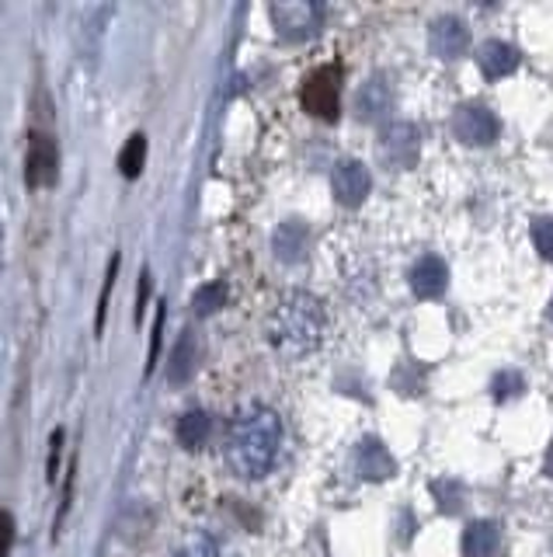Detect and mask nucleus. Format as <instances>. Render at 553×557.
<instances>
[{
  "instance_id": "1",
  "label": "nucleus",
  "mask_w": 553,
  "mask_h": 557,
  "mask_svg": "<svg viewBox=\"0 0 553 557\" xmlns=\"http://www.w3.org/2000/svg\"><path fill=\"white\" fill-rule=\"evenodd\" d=\"M282 446V418L268 405H244L227 432V463L237 478H265Z\"/></svg>"
},
{
  "instance_id": "2",
  "label": "nucleus",
  "mask_w": 553,
  "mask_h": 557,
  "mask_svg": "<svg viewBox=\"0 0 553 557\" xmlns=\"http://www.w3.org/2000/svg\"><path fill=\"white\" fill-rule=\"evenodd\" d=\"M324 331V307L310 293H286L268 313V342L286 359H306L310 352H317Z\"/></svg>"
},
{
  "instance_id": "3",
  "label": "nucleus",
  "mask_w": 553,
  "mask_h": 557,
  "mask_svg": "<svg viewBox=\"0 0 553 557\" xmlns=\"http://www.w3.org/2000/svg\"><path fill=\"white\" fill-rule=\"evenodd\" d=\"M272 25L286 42H306L321 32L324 8L314 0H286V4H272Z\"/></svg>"
},
{
  "instance_id": "4",
  "label": "nucleus",
  "mask_w": 553,
  "mask_h": 557,
  "mask_svg": "<svg viewBox=\"0 0 553 557\" xmlns=\"http://www.w3.org/2000/svg\"><path fill=\"white\" fill-rule=\"evenodd\" d=\"M303 109L321 119V122H335L341 112V70L338 66H321L306 77L303 91H300Z\"/></svg>"
},
{
  "instance_id": "5",
  "label": "nucleus",
  "mask_w": 553,
  "mask_h": 557,
  "mask_svg": "<svg viewBox=\"0 0 553 557\" xmlns=\"http://www.w3.org/2000/svg\"><path fill=\"white\" fill-rule=\"evenodd\" d=\"M498 133H501V122L488 104L466 101L453 112V136L466 147H488L498 139Z\"/></svg>"
},
{
  "instance_id": "6",
  "label": "nucleus",
  "mask_w": 553,
  "mask_h": 557,
  "mask_svg": "<svg viewBox=\"0 0 553 557\" xmlns=\"http://www.w3.org/2000/svg\"><path fill=\"white\" fill-rule=\"evenodd\" d=\"M56 144L53 136L46 133H32L28 139V153H25V185L28 188H46L56 182Z\"/></svg>"
},
{
  "instance_id": "7",
  "label": "nucleus",
  "mask_w": 553,
  "mask_h": 557,
  "mask_svg": "<svg viewBox=\"0 0 553 557\" xmlns=\"http://www.w3.org/2000/svg\"><path fill=\"white\" fill-rule=\"evenodd\" d=\"M331 188H335V199L341 206H362L369 196V188H373V174L366 164H359V161H341L331 174Z\"/></svg>"
},
{
  "instance_id": "8",
  "label": "nucleus",
  "mask_w": 553,
  "mask_h": 557,
  "mask_svg": "<svg viewBox=\"0 0 553 557\" xmlns=\"http://www.w3.org/2000/svg\"><path fill=\"white\" fill-rule=\"evenodd\" d=\"M418 150H422V139H418V129L411 126V122H397V126H390L384 133V139H379V157L393 168H411L414 161H418Z\"/></svg>"
},
{
  "instance_id": "9",
  "label": "nucleus",
  "mask_w": 553,
  "mask_h": 557,
  "mask_svg": "<svg viewBox=\"0 0 553 557\" xmlns=\"http://www.w3.org/2000/svg\"><path fill=\"white\" fill-rule=\"evenodd\" d=\"M428 46L439 60H460L470 52V28L460 17H439L428 32Z\"/></svg>"
},
{
  "instance_id": "10",
  "label": "nucleus",
  "mask_w": 553,
  "mask_h": 557,
  "mask_svg": "<svg viewBox=\"0 0 553 557\" xmlns=\"http://www.w3.org/2000/svg\"><path fill=\"white\" fill-rule=\"evenodd\" d=\"M449 286V269L445 261L436 258V255H425L422 261H414L411 269V289L414 296H422V300H439Z\"/></svg>"
},
{
  "instance_id": "11",
  "label": "nucleus",
  "mask_w": 553,
  "mask_h": 557,
  "mask_svg": "<svg viewBox=\"0 0 553 557\" xmlns=\"http://www.w3.org/2000/svg\"><path fill=\"white\" fill-rule=\"evenodd\" d=\"M355 109L362 122H384L393 109V87L387 77H373L359 87V98H355Z\"/></svg>"
},
{
  "instance_id": "12",
  "label": "nucleus",
  "mask_w": 553,
  "mask_h": 557,
  "mask_svg": "<svg viewBox=\"0 0 553 557\" xmlns=\"http://www.w3.org/2000/svg\"><path fill=\"white\" fill-rule=\"evenodd\" d=\"M518 60H523V57H518V49L508 46V42H498V39L483 42L477 49V66H480V74L488 77V81H501V77L515 74Z\"/></svg>"
},
{
  "instance_id": "13",
  "label": "nucleus",
  "mask_w": 553,
  "mask_h": 557,
  "mask_svg": "<svg viewBox=\"0 0 553 557\" xmlns=\"http://www.w3.org/2000/svg\"><path fill=\"white\" fill-rule=\"evenodd\" d=\"M355 460H359V474L369 478V481H384L397 470V460L390 457V449L379 440H362Z\"/></svg>"
},
{
  "instance_id": "14",
  "label": "nucleus",
  "mask_w": 553,
  "mask_h": 557,
  "mask_svg": "<svg viewBox=\"0 0 553 557\" xmlns=\"http://www.w3.org/2000/svg\"><path fill=\"white\" fill-rule=\"evenodd\" d=\"M498 547H501V533L494 522L480 519L463 530V557H494Z\"/></svg>"
},
{
  "instance_id": "15",
  "label": "nucleus",
  "mask_w": 553,
  "mask_h": 557,
  "mask_svg": "<svg viewBox=\"0 0 553 557\" xmlns=\"http://www.w3.org/2000/svg\"><path fill=\"white\" fill-rule=\"evenodd\" d=\"M310 248V231L300 220H286L279 231H275V255L282 261H300Z\"/></svg>"
},
{
  "instance_id": "16",
  "label": "nucleus",
  "mask_w": 553,
  "mask_h": 557,
  "mask_svg": "<svg viewBox=\"0 0 553 557\" xmlns=\"http://www.w3.org/2000/svg\"><path fill=\"white\" fill-rule=\"evenodd\" d=\"M210 432H213V418L205 411H188L178 418V425H175V435L185 449H199L205 440H210Z\"/></svg>"
},
{
  "instance_id": "17",
  "label": "nucleus",
  "mask_w": 553,
  "mask_h": 557,
  "mask_svg": "<svg viewBox=\"0 0 553 557\" xmlns=\"http://www.w3.org/2000/svg\"><path fill=\"white\" fill-rule=\"evenodd\" d=\"M196 373V338L192 331H185V335L178 338L175 352H171V366H167V380L171 383H185L192 380Z\"/></svg>"
},
{
  "instance_id": "18",
  "label": "nucleus",
  "mask_w": 553,
  "mask_h": 557,
  "mask_svg": "<svg viewBox=\"0 0 553 557\" xmlns=\"http://www.w3.org/2000/svg\"><path fill=\"white\" fill-rule=\"evenodd\" d=\"M143 164H147V136L136 133L126 139L123 153H118V171H123L126 178H136V174L143 171Z\"/></svg>"
},
{
  "instance_id": "19",
  "label": "nucleus",
  "mask_w": 553,
  "mask_h": 557,
  "mask_svg": "<svg viewBox=\"0 0 553 557\" xmlns=\"http://www.w3.org/2000/svg\"><path fill=\"white\" fill-rule=\"evenodd\" d=\"M223 304H227V283H205V286H199L196 289V296H192V307H196V313L199 318H210V313H216Z\"/></svg>"
},
{
  "instance_id": "20",
  "label": "nucleus",
  "mask_w": 553,
  "mask_h": 557,
  "mask_svg": "<svg viewBox=\"0 0 553 557\" xmlns=\"http://www.w3.org/2000/svg\"><path fill=\"white\" fill-rule=\"evenodd\" d=\"M178 557H223L219 547H216V540L213 536H205V533H192L185 540V544L178 547Z\"/></svg>"
},
{
  "instance_id": "21",
  "label": "nucleus",
  "mask_w": 553,
  "mask_h": 557,
  "mask_svg": "<svg viewBox=\"0 0 553 557\" xmlns=\"http://www.w3.org/2000/svg\"><path fill=\"white\" fill-rule=\"evenodd\" d=\"M532 244L546 261H553V216L532 220Z\"/></svg>"
},
{
  "instance_id": "22",
  "label": "nucleus",
  "mask_w": 553,
  "mask_h": 557,
  "mask_svg": "<svg viewBox=\"0 0 553 557\" xmlns=\"http://www.w3.org/2000/svg\"><path fill=\"white\" fill-rule=\"evenodd\" d=\"M436 495H439V509H442V512H460V505H463V498H460V495H463V487H460L456 481H449V484L439 481V484H436Z\"/></svg>"
},
{
  "instance_id": "23",
  "label": "nucleus",
  "mask_w": 553,
  "mask_h": 557,
  "mask_svg": "<svg viewBox=\"0 0 553 557\" xmlns=\"http://www.w3.org/2000/svg\"><path fill=\"white\" fill-rule=\"evenodd\" d=\"M115 275H118V255L112 258V265H109V275H105V286H101V300H98V331H101V324H105V307H109V293H112V286H115Z\"/></svg>"
},
{
  "instance_id": "24",
  "label": "nucleus",
  "mask_w": 553,
  "mask_h": 557,
  "mask_svg": "<svg viewBox=\"0 0 553 557\" xmlns=\"http://www.w3.org/2000/svg\"><path fill=\"white\" fill-rule=\"evenodd\" d=\"M518 391H523V376H518V373H501V376L494 380V397H498V400L515 397Z\"/></svg>"
},
{
  "instance_id": "25",
  "label": "nucleus",
  "mask_w": 553,
  "mask_h": 557,
  "mask_svg": "<svg viewBox=\"0 0 553 557\" xmlns=\"http://www.w3.org/2000/svg\"><path fill=\"white\" fill-rule=\"evenodd\" d=\"M161 331H164V307L158 310V321H153V335H150V359H147V373L158 366V352H161Z\"/></svg>"
},
{
  "instance_id": "26",
  "label": "nucleus",
  "mask_w": 553,
  "mask_h": 557,
  "mask_svg": "<svg viewBox=\"0 0 553 557\" xmlns=\"http://www.w3.org/2000/svg\"><path fill=\"white\" fill-rule=\"evenodd\" d=\"M11 544H14V519L11 512H0V557L11 554Z\"/></svg>"
},
{
  "instance_id": "27",
  "label": "nucleus",
  "mask_w": 553,
  "mask_h": 557,
  "mask_svg": "<svg viewBox=\"0 0 553 557\" xmlns=\"http://www.w3.org/2000/svg\"><path fill=\"white\" fill-rule=\"evenodd\" d=\"M49 443H53V449H49V481H53V478H56V467H60V446H63V429H56V432H53V440H49Z\"/></svg>"
},
{
  "instance_id": "28",
  "label": "nucleus",
  "mask_w": 553,
  "mask_h": 557,
  "mask_svg": "<svg viewBox=\"0 0 553 557\" xmlns=\"http://www.w3.org/2000/svg\"><path fill=\"white\" fill-rule=\"evenodd\" d=\"M546 474L553 478V446H550V453H546Z\"/></svg>"
},
{
  "instance_id": "29",
  "label": "nucleus",
  "mask_w": 553,
  "mask_h": 557,
  "mask_svg": "<svg viewBox=\"0 0 553 557\" xmlns=\"http://www.w3.org/2000/svg\"><path fill=\"white\" fill-rule=\"evenodd\" d=\"M550 318H553V300H550Z\"/></svg>"
}]
</instances>
